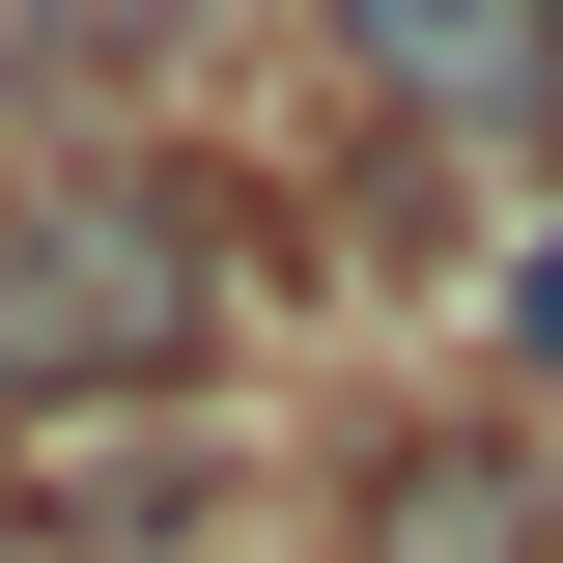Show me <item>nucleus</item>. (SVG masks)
I'll return each mask as SVG.
<instances>
[{
  "instance_id": "nucleus-1",
  "label": "nucleus",
  "mask_w": 563,
  "mask_h": 563,
  "mask_svg": "<svg viewBox=\"0 0 563 563\" xmlns=\"http://www.w3.org/2000/svg\"><path fill=\"white\" fill-rule=\"evenodd\" d=\"M169 339H198V225L141 169H29L0 198V395H141Z\"/></svg>"
},
{
  "instance_id": "nucleus-2",
  "label": "nucleus",
  "mask_w": 563,
  "mask_h": 563,
  "mask_svg": "<svg viewBox=\"0 0 563 563\" xmlns=\"http://www.w3.org/2000/svg\"><path fill=\"white\" fill-rule=\"evenodd\" d=\"M339 57L479 113V141H563V0H339Z\"/></svg>"
}]
</instances>
